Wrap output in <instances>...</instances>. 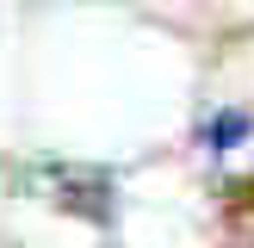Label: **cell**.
Wrapping results in <instances>:
<instances>
[{"mask_svg": "<svg viewBox=\"0 0 254 248\" xmlns=\"http://www.w3.org/2000/svg\"><path fill=\"white\" fill-rule=\"evenodd\" d=\"M242 130H248L242 112H223V118H211V124H205V143H211V149H230V143H242Z\"/></svg>", "mask_w": 254, "mask_h": 248, "instance_id": "obj_1", "label": "cell"}, {"mask_svg": "<svg viewBox=\"0 0 254 248\" xmlns=\"http://www.w3.org/2000/svg\"><path fill=\"white\" fill-rule=\"evenodd\" d=\"M230 248H254V217H242V230H236V242Z\"/></svg>", "mask_w": 254, "mask_h": 248, "instance_id": "obj_2", "label": "cell"}]
</instances>
